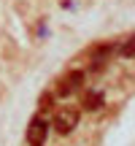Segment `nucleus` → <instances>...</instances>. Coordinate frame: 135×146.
I'll use <instances>...</instances> for the list:
<instances>
[{
  "instance_id": "5",
  "label": "nucleus",
  "mask_w": 135,
  "mask_h": 146,
  "mask_svg": "<svg viewBox=\"0 0 135 146\" xmlns=\"http://www.w3.org/2000/svg\"><path fill=\"white\" fill-rule=\"evenodd\" d=\"M119 52H122V54H124V57H132V54H135V35H132V38H130V41H127V43H124V46H122V49H119Z\"/></svg>"
},
{
  "instance_id": "2",
  "label": "nucleus",
  "mask_w": 135,
  "mask_h": 146,
  "mask_svg": "<svg viewBox=\"0 0 135 146\" xmlns=\"http://www.w3.org/2000/svg\"><path fill=\"white\" fill-rule=\"evenodd\" d=\"M46 122L41 119V116H35V119L30 122V127H27V141H30V146H43V141H46Z\"/></svg>"
},
{
  "instance_id": "3",
  "label": "nucleus",
  "mask_w": 135,
  "mask_h": 146,
  "mask_svg": "<svg viewBox=\"0 0 135 146\" xmlns=\"http://www.w3.org/2000/svg\"><path fill=\"white\" fill-rule=\"evenodd\" d=\"M81 81H84V73L81 70H73V73H68V76L60 81V87H57V95H70V92H76L78 87H81Z\"/></svg>"
},
{
  "instance_id": "4",
  "label": "nucleus",
  "mask_w": 135,
  "mask_h": 146,
  "mask_svg": "<svg viewBox=\"0 0 135 146\" xmlns=\"http://www.w3.org/2000/svg\"><path fill=\"white\" fill-rule=\"evenodd\" d=\"M100 106H103V95H100V92H95V89H92V92H87V95H84V108L97 111Z\"/></svg>"
},
{
  "instance_id": "1",
  "label": "nucleus",
  "mask_w": 135,
  "mask_h": 146,
  "mask_svg": "<svg viewBox=\"0 0 135 146\" xmlns=\"http://www.w3.org/2000/svg\"><path fill=\"white\" fill-rule=\"evenodd\" d=\"M76 125H78V111L70 108V106H62V108L54 114V130H57L60 135H68Z\"/></svg>"
}]
</instances>
